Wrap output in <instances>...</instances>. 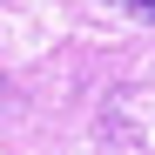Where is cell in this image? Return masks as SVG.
Masks as SVG:
<instances>
[{
	"mask_svg": "<svg viewBox=\"0 0 155 155\" xmlns=\"http://www.w3.org/2000/svg\"><path fill=\"white\" fill-rule=\"evenodd\" d=\"M128 14H135V20H155V0H128Z\"/></svg>",
	"mask_w": 155,
	"mask_h": 155,
	"instance_id": "cell-1",
	"label": "cell"
}]
</instances>
